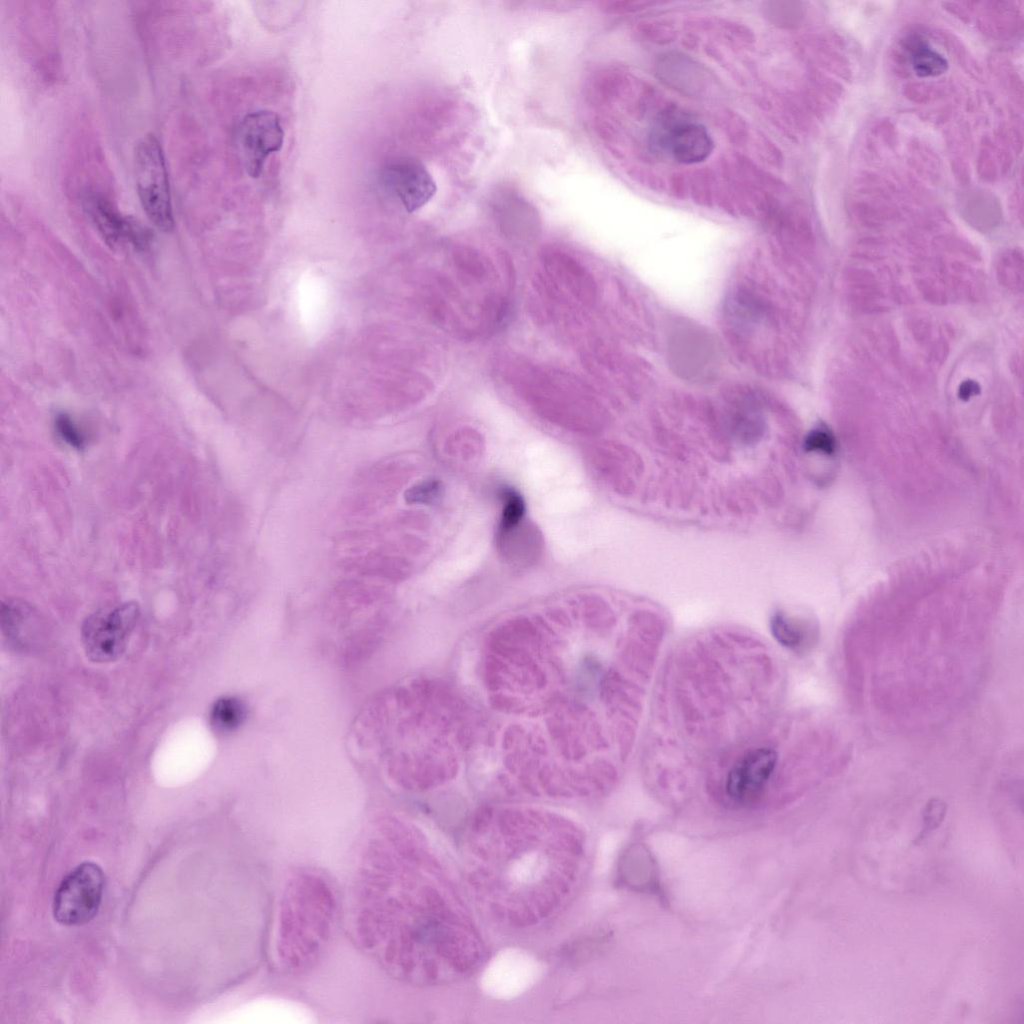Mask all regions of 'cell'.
I'll list each match as a JSON object with an SVG mask.
<instances>
[{
	"label": "cell",
	"instance_id": "cell-1",
	"mask_svg": "<svg viewBox=\"0 0 1024 1024\" xmlns=\"http://www.w3.org/2000/svg\"><path fill=\"white\" fill-rule=\"evenodd\" d=\"M418 840L401 823L381 820L363 849L351 895L358 945L406 980L430 977L444 936L438 910L444 902Z\"/></svg>",
	"mask_w": 1024,
	"mask_h": 1024
},
{
	"label": "cell",
	"instance_id": "cell-2",
	"mask_svg": "<svg viewBox=\"0 0 1024 1024\" xmlns=\"http://www.w3.org/2000/svg\"><path fill=\"white\" fill-rule=\"evenodd\" d=\"M338 914V897L328 877L300 869L285 882L275 925V959L290 975L308 972L329 945Z\"/></svg>",
	"mask_w": 1024,
	"mask_h": 1024
},
{
	"label": "cell",
	"instance_id": "cell-3",
	"mask_svg": "<svg viewBox=\"0 0 1024 1024\" xmlns=\"http://www.w3.org/2000/svg\"><path fill=\"white\" fill-rule=\"evenodd\" d=\"M136 189L151 222L163 231L174 224L168 174L162 148L152 134L143 136L134 151Z\"/></svg>",
	"mask_w": 1024,
	"mask_h": 1024
},
{
	"label": "cell",
	"instance_id": "cell-4",
	"mask_svg": "<svg viewBox=\"0 0 1024 1024\" xmlns=\"http://www.w3.org/2000/svg\"><path fill=\"white\" fill-rule=\"evenodd\" d=\"M139 617L140 607L134 601L102 608L89 615L81 631L87 657L96 663L117 660L124 653Z\"/></svg>",
	"mask_w": 1024,
	"mask_h": 1024
},
{
	"label": "cell",
	"instance_id": "cell-5",
	"mask_svg": "<svg viewBox=\"0 0 1024 1024\" xmlns=\"http://www.w3.org/2000/svg\"><path fill=\"white\" fill-rule=\"evenodd\" d=\"M105 877L101 867L91 861L80 863L59 884L53 899V915L65 926H81L97 914L103 896Z\"/></svg>",
	"mask_w": 1024,
	"mask_h": 1024
},
{
	"label": "cell",
	"instance_id": "cell-6",
	"mask_svg": "<svg viewBox=\"0 0 1024 1024\" xmlns=\"http://www.w3.org/2000/svg\"><path fill=\"white\" fill-rule=\"evenodd\" d=\"M650 138L654 150L681 164L706 160L714 146L704 126L680 114L659 120Z\"/></svg>",
	"mask_w": 1024,
	"mask_h": 1024
},
{
	"label": "cell",
	"instance_id": "cell-7",
	"mask_svg": "<svg viewBox=\"0 0 1024 1024\" xmlns=\"http://www.w3.org/2000/svg\"><path fill=\"white\" fill-rule=\"evenodd\" d=\"M237 139L247 174L251 178H258L267 158L283 146L281 120L270 110L250 112L239 125Z\"/></svg>",
	"mask_w": 1024,
	"mask_h": 1024
},
{
	"label": "cell",
	"instance_id": "cell-8",
	"mask_svg": "<svg viewBox=\"0 0 1024 1024\" xmlns=\"http://www.w3.org/2000/svg\"><path fill=\"white\" fill-rule=\"evenodd\" d=\"M777 753L768 747L750 750L728 772L725 790L735 803L749 805L758 801L774 773Z\"/></svg>",
	"mask_w": 1024,
	"mask_h": 1024
},
{
	"label": "cell",
	"instance_id": "cell-9",
	"mask_svg": "<svg viewBox=\"0 0 1024 1024\" xmlns=\"http://www.w3.org/2000/svg\"><path fill=\"white\" fill-rule=\"evenodd\" d=\"M381 182L408 212L425 206L436 194L437 186L429 171L416 160L399 159L381 171Z\"/></svg>",
	"mask_w": 1024,
	"mask_h": 1024
},
{
	"label": "cell",
	"instance_id": "cell-10",
	"mask_svg": "<svg viewBox=\"0 0 1024 1024\" xmlns=\"http://www.w3.org/2000/svg\"><path fill=\"white\" fill-rule=\"evenodd\" d=\"M85 210L107 243L120 245L128 242L137 248L148 244V232L136 221L121 215L106 199L90 194L85 198Z\"/></svg>",
	"mask_w": 1024,
	"mask_h": 1024
},
{
	"label": "cell",
	"instance_id": "cell-11",
	"mask_svg": "<svg viewBox=\"0 0 1024 1024\" xmlns=\"http://www.w3.org/2000/svg\"><path fill=\"white\" fill-rule=\"evenodd\" d=\"M246 709L236 697H222L214 702L209 712L211 728L219 734L236 730L244 721Z\"/></svg>",
	"mask_w": 1024,
	"mask_h": 1024
},
{
	"label": "cell",
	"instance_id": "cell-12",
	"mask_svg": "<svg viewBox=\"0 0 1024 1024\" xmlns=\"http://www.w3.org/2000/svg\"><path fill=\"white\" fill-rule=\"evenodd\" d=\"M770 627L778 643L790 650L800 651L807 644L809 636L806 627L785 613H775L771 618Z\"/></svg>",
	"mask_w": 1024,
	"mask_h": 1024
},
{
	"label": "cell",
	"instance_id": "cell-13",
	"mask_svg": "<svg viewBox=\"0 0 1024 1024\" xmlns=\"http://www.w3.org/2000/svg\"><path fill=\"white\" fill-rule=\"evenodd\" d=\"M908 50L913 70L919 77H936L948 68L947 60L924 41L912 42Z\"/></svg>",
	"mask_w": 1024,
	"mask_h": 1024
},
{
	"label": "cell",
	"instance_id": "cell-14",
	"mask_svg": "<svg viewBox=\"0 0 1024 1024\" xmlns=\"http://www.w3.org/2000/svg\"><path fill=\"white\" fill-rule=\"evenodd\" d=\"M33 616L32 609L23 602L10 600L2 603V629L9 638H24V633H27L32 625Z\"/></svg>",
	"mask_w": 1024,
	"mask_h": 1024
},
{
	"label": "cell",
	"instance_id": "cell-15",
	"mask_svg": "<svg viewBox=\"0 0 1024 1024\" xmlns=\"http://www.w3.org/2000/svg\"><path fill=\"white\" fill-rule=\"evenodd\" d=\"M54 428L59 438L75 449L85 447L86 438L74 420L66 413H59L54 419Z\"/></svg>",
	"mask_w": 1024,
	"mask_h": 1024
},
{
	"label": "cell",
	"instance_id": "cell-16",
	"mask_svg": "<svg viewBox=\"0 0 1024 1024\" xmlns=\"http://www.w3.org/2000/svg\"><path fill=\"white\" fill-rule=\"evenodd\" d=\"M524 512V504L519 495L509 492L505 495L502 514V529L508 530L518 524Z\"/></svg>",
	"mask_w": 1024,
	"mask_h": 1024
},
{
	"label": "cell",
	"instance_id": "cell-17",
	"mask_svg": "<svg viewBox=\"0 0 1024 1024\" xmlns=\"http://www.w3.org/2000/svg\"><path fill=\"white\" fill-rule=\"evenodd\" d=\"M805 448L808 451H818L825 454H833L836 449V441L833 435L825 429H816L809 433L805 440Z\"/></svg>",
	"mask_w": 1024,
	"mask_h": 1024
},
{
	"label": "cell",
	"instance_id": "cell-18",
	"mask_svg": "<svg viewBox=\"0 0 1024 1024\" xmlns=\"http://www.w3.org/2000/svg\"><path fill=\"white\" fill-rule=\"evenodd\" d=\"M946 813V804L940 799H931L923 810L924 831L936 829L943 821Z\"/></svg>",
	"mask_w": 1024,
	"mask_h": 1024
},
{
	"label": "cell",
	"instance_id": "cell-19",
	"mask_svg": "<svg viewBox=\"0 0 1024 1024\" xmlns=\"http://www.w3.org/2000/svg\"><path fill=\"white\" fill-rule=\"evenodd\" d=\"M979 386L973 381L964 382L959 388V397L963 400H967L970 397L979 393Z\"/></svg>",
	"mask_w": 1024,
	"mask_h": 1024
}]
</instances>
